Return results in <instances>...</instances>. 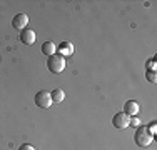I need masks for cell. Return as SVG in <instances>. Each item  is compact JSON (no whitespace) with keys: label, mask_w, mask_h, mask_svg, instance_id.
I'll use <instances>...</instances> for the list:
<instances>
[{"label":"cell","mask_w":157,"mask_h":150,"mask_svg":"<svg viewBox=\"0 0 157 150\" xmlns=\"http://www.w3.org/2000/svg\"><path fill=\"white\" fill-rule=\"evenodd\" d=\"M152 140H154V135L147 130V127L145 125H139L136 130V133H134V142H136L139 147L145 148L149 147V145L152 144Z\"/></svg>","instance_id":"6da1fadb"},{"label":"cell","mask_w":157,"mask_h":150,"mask_svg":"<svg viewBox=\"0 0 157 150\" xmlns=\"http://www.w3.org/2000/svg\"><path fill=\"white\" fill-rule=\"evenodd\" d=\"M47 69L52 73H60L65 69V57H62L60 54H54L47 60Z\"/></svg>","instance_id":"7a4b0ae2"},{"label":"cell","mask_w":157,"mask_h":150,"mask_svg":"<svg viewBox=\"0 0 157 150\" xmlns=\"http://www.w3.org/2000/svg\"><path fill=\"white\" fill-rule=\"evenodd\" d=\"M52 103L54 102H52L50 92H47V90H40V92L35 93V105L39 108H50Z\"/></svg>","instance_id":"3957f363"},{"label":"cell","mask_w":157,"mask_h":150,"mask_svg":"<svg viewBox=\"0 0 157 150\" xmlns=\"http://www.w3.org/2000/svg\"><path fill=\"white\" fill-rule=\"evenodd\" d=\"M129 122H130V117L124 112H117V114L114 115V118H112V125L115 127V129H121L124 130L129 127Z\"/></svg>","instance_id":"277c9868"},{"label":"cell","mask_w":157,"mask_h":150,"mask_svg":"<svg viewBox=\"0 0 157 150\" xmlns=\"http://www.w3.org/2000/svg\"><path fill=\"white\" fill-rule=\"evenodd\" d=\"M27 24H29L27 13H17L15 17H13V20H12V27L17 28V30H20V32L24 28H27Z\"/></svg>","instance_id":"5b68a950"},{"label":"cell","mask_w":157,"mask_h":150,"mask_svg":"<svg viewBox=\"0 0 157 150\" xmlns=\"http://www.w3.org/2000/svg\"><path fill=\"white\" fill-rule=\"evenodd\" d=\"M20 42L25 43V45H32L35 42V32L30 28H24L20 32Z\"/></svg>","instance_id":"8992f818"},{"label":"cell","mask_w":157,"mask_h":150,"mask_svg":"<svg viewBox=\"0 0 157 150\" xmlns=\"http://www.w3.org/2000/svg\"><path fill=\"white\" fill-rule=\"evenodd\" d=\"M124 114H127L129 117H136L139 114V103L134 102V100H127L124 105Z\"/></svg>","instance_id":"52a82bcc"},{"label":"cell","mask_w":157,"mask_h":150,"mask_svg":"<svg viewBox=\"0 0 157 150\" xmlns=\"http://www.w3.org/2000/svg\"><path fill=\"white\" fill-rule=\"evenodd\" d=\"M59 54L62 55V57H70V55L74 54V45L70 42H62L60 45H59Z\"/></svg>","instance_id":"ba28073f"},{"label":"cell","mask_w":157,"mask_h":150,"mask_svg":"<svg viewBox=\"0 0 157 150\" xmlns=\"http://www.w3.org/2000/svg\"><path fill=\"white\" fill-rule=\"evenodd\" d=\"M50 95H52V102L54 103H60V102H63V99H65V92H63L62 88H54L50 92Z\"/></svg>","instance_id":"9c48e42d"},{"label":"cell","mask_w":157,"mask_h":150,"mask_svg":"<svg viewBox=\"0 0 157 150\" xmlns=\"http://www.w3.org/2000/svg\"><path fill=\"white\" fill-rule=\"evenodd\" d=\"M55 50H57V45L54 42H45L42 45V54L47 55V57H52V55L55 54Z\"/></svg>","instance_id":"30bf717a"},{"label":"cell","mask_w":157,"mask_h":150,"mask_svg":"<svg viewBox=\"0 0 157 150\" xmlns=\"http://www.w3.org/2000/svg\"><path fill=\"white\" fill-rule=\"evenodd\" d=\"M145 78H147L151 84H155V82H157V73H155V70H147V72H145Z\"/></svg>","instance_id":"8fae6325"},{"label":"cell","mask_w":157,"mask_h":150,"mask_svg":"<svg viewBox=\"0 0 157 150\" xmlns=\"http://www.w3.org/2000/svg\"><path fill=\"white\" fill-rule=\"evenodd\" d=\"M155 62H157V57H154L152 60H149V62L145 63V69H147V70H155Z\"/></svg>","instance_id":"7c38bea8"},{"label":"cell","mask_w":157,"mask_h":150,"mask_svg":"<svg viewBox=\"0 0 157 150\" xmlns=\"http://www.w3.org/2000/svg\"><path fill=\"white\" fill-rule=\"evenodd\" d=\"M139 125H140V120L137 118V115H136V117H130L129 127H139Z\"/></svg>","instance_id":"4fadbf2b"},{"label":"cell","mask_w":157,"mask_h":150,"mask_svg":"<svg viewBox=\"0 0 157 150\" xmlns=\"http://www.w3.org/2000/svg\"><path fill=\"white\" fill-rule=\"evenodd\" d=\"M18 150H35V148H33L30 144H24V145H20V147H18Z\"/></svg>","instance_id":"5bb4252c"},{"label":"cell","mask_w":157,"mask_h":150,"mask_svg":"<svg viewBox=\"0 0 157 150\" xmlns=\"http://www.w3.org/2000/svg\"><path fill=\"white\" fill-rule=\"evenodd\" d=\"M155 129H157V127H155V122H152L151 125L147 127V130H149V132H151L152 135H155Z\"/></svg>","instance_id":"9a60e30c"}]
</instances>
